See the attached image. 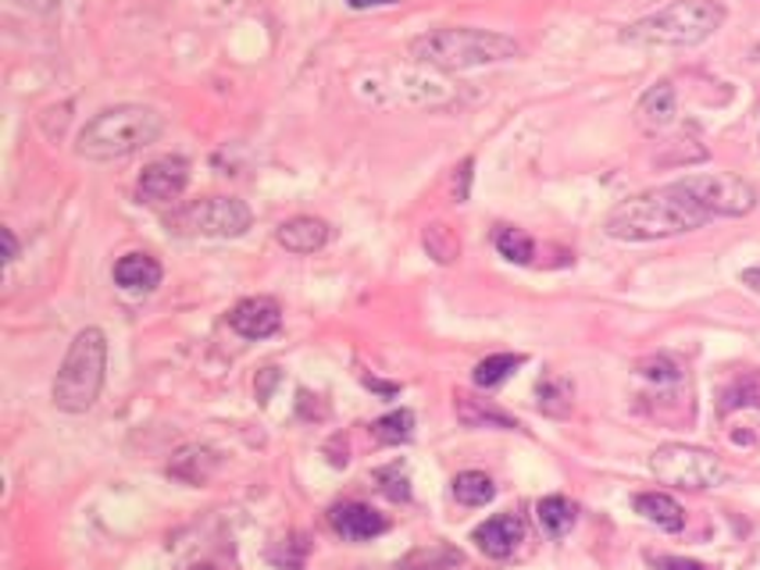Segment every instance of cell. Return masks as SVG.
I'll return each instance as SVG.
<instances>
[{"label": "cell", "instance_id": "obj_1", "mask_svg": "<svg viewBox=\"0 0 760 570\" xmlns=\"http://www.w3.org/2000/svg\"><path fill=\"white\" fill-rule=\"evenodd\" d=\"M757 207V189L739 175L700 172L617 203L603 232L622 243H653L697 232L714 218H743Z\"/></svg>", "mask_w": 760, "mask_h": 570}, {"label": "cell", "instance_id": "obj_2", "mask_svg": "<svg viewBox=\"0 0 760 570\" xmlns=\"http://www.w3.org/2000/svg\"><path fill=\"white\" fill-rule=\"evenodd\" d=\"M407 54L418 64L440 72H468V69H486V64L514 61L522 54V44L511 40L504 33L489 29H468V25H450V29H432L421 33L407 44Z\"/></svg>", "mask_w": 760, "mask_h": 570}, {"label": "cell", "instance_id": "obj_3", "mask_svg": "<svg viewBox=\"0 0 760 570\" xmlns=\"http://www.w3.org/2000/svg\"><path fill=\"white\" fill-rule=\"evenodd\" d=\"M161 133H164V119L154 108L119 103V108L100 111L97 119L86 122L75 150L86 161H122L147 150L150 142H158Z\"/></svg>", "mask_w": 760, "mask_h": 570}, {"label": "cell", "instance_id": "obj_4", "mask_svg": "<svg viewBox=\"0 0 760 570\" xmlns=\"http://www.w3.org/2000/svg\"><path fill=\"white\" fill-rule=\"evenodd\" d=\"M721 22H725V8L718 0H675V4L628 25L622 40L642 47H697L711 40Z\"/></svg>", "mask_w": 760, "mask_h": 570}, {"label": "cell", "instance_id": "obj_5", "mask_svg": "<svg viewBox=\"0 0 760 570\" xmlns=\"http://www.w3.org/2000/svg\"><path fill=\"white\" fill-rule=\"evenodd\" d=\"M105 371H108V335L100 329H79L75 339L64 354L50 399L64 413H86L97 404L100 388H105Z\"/></svg>", "mask_w": 760, "mask_h": 570}, {"label": "cell", "instance_id": "obj_6", "mask_svg": "<svg viewBox=\"0 0 760 570\" xmlns=\"http://www.w3.org/2000/svg\"><path fill=\"white\" fill-rule=\"evenodd\" d=\"M650 471L661 485H672L682 492L718 488L728 478V468L721 463L718 453L703 446H689V443H667L661 449H653Z\"/></svg>", "mask_w": 760, "mask_h": 570}, {"label": "cell", "instance_id": "obj_7", "mask_svg": "<svg viewBox=\"0 0 760 570\" xmlns=\"http://www.w3.org/2000/svg\"><path fill=\"white\" fill-rule=\"evenodd\" d=\"M254 214L250 207L236 200V197H204L197 203L179 207L175 214H169V232L175 236H189V239H236L250 228Z\"/></svg>", "mask_w": 760, "mask_h": 570}, {"label": "cell", "instance_id": "obj_8", "mask_svg": "<svg viewBox=\"0 0 760 570\" xmlns=\"http://www.w3.org/2000/svg\"><path fill=\"white\" fill-rule=\"evenodd\" d=\"M718 413L728 428V438L736 446L760 443V374H739L736 382L721 388Z\"/></svg>", "mask_w": 760, "mask_h": 570}, {"label": "cell", "instance_id": "obj_9", "mask_svg": "<svg viewBox=\"0 0 760 570\" xmlns=\"http://www.w3.org/2000/svg\"><path fill=\"white\" fill-rule=\"evenodd\" d=\"M636 379L642 382V404L653 413V418H667L664 407H689V379L686 368L678 364L675 357L657 354L636 364Z\"/></svg>", "mask_w": 760, "mask_h": 570}, {"label": "cell", "instance_id": "obj_10", "mask_svg": "<svg viewBox=\"0 0 760 570\" xmlns=\"http://www.w3.org/2000/svg\"><path fill=\"white\" fill-rule=\"evenodd\" d=\"M189 186V161L186 158H158L150 161L136 178V200L161 207L172 203L186 193Z\"/></svg>", "mask_w": 760, "mask_h": 570}, {"label": "cell", "instance_id": "obj_11", "mask_svg": "<svg viewBox=\"0 0 760 570\" xmlns=\"http://www.w3.org/2000/svg\"><path fill=\"white\" fill-rule=\"evenodd\" d=\"M229 329L250 343L268 339V335H275L282 329V307L272 296H247V300H240L229 310Z\"/></svg>", "mask_w": 760, "mask_h": 570}, {"label": "cell", "instance_id": "obj_12", "mask_svg": "<svg viewBox=\"0 0 760 570\" xmlns=\"http://www.w3.org/2000/svg\"><path fill=\"white\" fill-rule=\"evenodd\" d=\"M329 528L336 531L343 542H371L390 528V521H385L376 507H368V503L346 499L329 510Z\"/></svg>", "mask_w": 760, "mask_h": 570}, {"label": "cell", "instance_id": "obj_13", "mask_svg": "<svg viewBox=\"0 0 760 570\" xmlns=\"http://www.w3.org/2000/svg\"><path fill=\"white\" fill-rule=\"evenodd\" d=\"M471 542L489 556V560H507V556L525 542V524L518 513H497L471 531Z\"/></svg>", "mask_w": 760, "mask_h": 570}, {"label": "cell", "instance_id": "obj_14", "mask_svg": "<svg viewBox=\"0 0 760 570\" xmlns=\"http://www.w3.org/2000/svg\"><path fill=\"white\" fill-rule=\"evenodd\" d=\"M329 236H332L329 222H321V218H315V214H296V218H290V222H282L275 228L279 246H286V250L296 253V257L326 250Z\"/></svg>", "mask_w": 760, "mask_h": 570}, {"label": "cell", "instance_id": "obj_15", "mask_svg": "<svg viewBox=\"0 0 760 570\" xmlns=\"http://www.w3.org/2000/svg\"><path fill=\"white\" fill-rule=\"evenodd\" d=\"M678 114V94L672 83H653L636 103V125L642 133H664Z\"/></svg>", "mask_w": 760, "mask_h": 570}, {"label": "cell", "instance_id": "obj_16", "mask_svg": "<svg viewBox=\"0 0 760 570\" xmlns=\"http://www.w3.org/2000/svg\"><path fill=\"white\" fill-rule=\"evenodd\" d=\"M164 271L161 261L154 253H125L119 264H114V285H122L125 293H154L161 285Z\"/></svg>", "mask_w": 760, "mask_h": 570}, {"label": "cell", "instance_id": "obj_17", "mask_svg": "<svg viewBox=\"0 0 760 570\" xmlns=\"http://www.w3.org/2000/svg\"><path fill=\"white\" fill-rule=\"evenodd\" d=\"M633 507L642 521L657 524L661 531H672V535L686 528V510H682V503L675 496H667V492H639L633 499Z\"/></svg>", "mask_w": 760, "mask_h": 570}, {"label": "cell", "instance_id": "obj_18", "mask_svg": "<svg viewBox=\"0 0 760 570\" xmlns=\"http://www.w3.org/2000/svg\"><path fill=\"white\" fill-rule=\"evenodd\" d=\"M218 471V453L208 446H183L169 463V474L183 485H204Z\"/></svg>", "mask_w": 760, "mask_h": 570}, {"label": "cell", "instance_id": "obj_19", "mask_svg": "<svg viewBox=\"0 0 760 570\" xmlns=\"http://www.w3.org/2000/svg\"><path fill=\"white\" fill-rule=\"evenodd\" d=\"M454 410H457V418L465 421L468 428H504V432H514V428H522L518 418H511V413H504L500 407L493 404H486V399H475L468 393H461L454 399Z\"/></svg>", "mask_w": 760, "mask_h": 570}, {"label": "cell", "instance_id": "obj_20", "mask_svg": "<svg viewBox=\"0 0 760 570\" xmlns=\"http://www.w3.org/2000/svg\"><path fill=\"white\" fill-rule=\"evenodd\" d=\"M536 521L547 538H564L578 521V507L568 496H543L536 503Z\"/></svg>", "mask_w": 760, "mask_h": 570}, {"label": "cell", "instance_id": "obj_21", "mask_svg": "<svg viewBox=\"0 0 760 570\" xmlns=\"http://www.w3.org/2000/svg\"><path fill=\"white\" fill-rule=\"evenodd\" d=\"M536 399L539 410L550 413V418H568L575 407V385L557 371H547L536 385Z\"/></svg>", "mask_w": 760, "mask_h": 570}, {"label": "cell", "instance_id": "obj_22", "mask_svg": "<svg viewBox=\"0 0 760 570\" xmlns=\"http://www.w3.org/2000/svg\"><path fill=\"white\" fill-rule=\"evenodd\" d=\"M493 246H497V253L504 257V261H511V264H532V257H536L532 236H528V232H522V228H514V225H497Z\"/></svg>", "mask_w": 760, "mask_h": 570}, {"label": "cell", "instance_id": "obj_23", "mask_svg": "<svg viewBox=\"0 0 760 570\" xmlns=\"http://www.w3.org/2000/svg\"><path fill=\"white\" fill-rule=\"evenodd\" d=\"M522 364H525L522 354H493V357H486V360H479V364H475L471 382L479 385V388H497V385H504Z\"/></svg>", "mask_w": 760, "mask_h": 570}, {"label": "cell", "instance_id": "obj_24", "mask_svg": "<svg viewBox=\"0 0 760 570\" xmlns=\"http://www.w3.org/2000/svg\"><path fill=\"white\" fill-rule=\"evenodd\" d=\"M493 496H497L493 478L482 471H461L454 478V499L461 507H486V503H493Z\"/></svg>", "mask_w": 760, "mask_h": 570}, {"label": "cell", "instance_id": "obj_25", "mask_svg": "<svg viewBox=\"0 0 760 570\" xmlns=\"http://www.w3.org/2000/svg\"><path fill=\"white\" fill-rule=\"evenodd\" d=\"M371 435L379 438L382 446H401L415 435V413L410 410H390L385 418H379L371 424Z\"/></svg>", "mask_w": 760, "mask_h": 570}, {"label": "cell", "instance_id": "obj_26", "mask_svg": "<svg viewBox=\"0 0 760 570\" xmlns=\"http://www.w3.org/2000/svg\"><path fill=\"white\" fill-rule=\"evenodd\" d=\"M425 250H429V257H436L440 264H454L457 257H461V239H457V232L454 228H446L443 222H436L425 228Z\"/></svg>", "mask_w": 760, "mask_h": 570}, {"label": "cell", "instance_id": "obj_27", "mask_svg": "<svg viewBox=\"0 0 760 570\" xmlns=\"http://www.w3.org/2000/svg\"><path fill=\"white\" fill-rule=\"evenodd\" d=\"M376 482H379L385 499H393V503H407L410 499V478H407V471L401 468V463H390V468L376 471Z\"/></svg>", "mask_w": 760, "mask_h": 570}, {"label": "cell", "instance_id": "obj_28", "mask_svg": "<svg viewBox=\"0 0 760 570\" xmlns=\"http://www.w3.org/2000/svg\"><path fill=\"white\" fill-rule=\"evenodd\" d=\"M657 570H707L700 560H689V556H657Z\"/></svg>", "mask_w": 760, "mask_h": 570}, {"label": "cell", "instance_id": "obj_29", "mask_svg": "<svg viewBox=\"0 0 760 570\" xmlns=\"http://www.w3.org/2000/svg\"><path fill=\"white\" fill-rule=\"evenodd\" d=\"M471 158L465 161V164H461L457 168V178H454V197H457V203H465L468 200V183H471Z\"/></svg>", "mask_w": 760, "mask_h": 570}, {"label": "cell", "instance_id": "obj_30", "mask_svg": "<svg viewBox=\"0 0 760 570\" xmlns=\"http://www.w3.org/2000/svg\"><path fill=\"white\" fill-rule=\"evenodd\" d=\"M0 239H4V250H8V253H4V261H8V264H15V261H19V253H22V250H19L15 232H11V228H0Z\"/></svg>", "mask_w": 760, "mask_h": 570}, {"label": "cell", "instance_id": "obj_31", "mask_svg": "<svg viewBox=\"0 0 760 570\" xmlns=\"http://www.w3.org/2000/svg\"><path fill=\"white\" fill-rule=\"evenodd\" d=\"M19 4L25 11H36V15H50V11H54L61 0H19Z\"/></svg>", "mask_w": 760, "mask_h": 570}, {"label": "cell", "instance_id": "obj_32", "mask_svg": "<svg viewBox=\"0 0 760 570\" xmlns=\"http://www.w3.org/2000/svg\"><path fill=\"white\" fill-rule=\"evenodd\" d=\"M354 11H365V8H390V4H401V0H346Z\"/></svg>", "mask_w": 760, "mask_h": 570}, {"label": "cell", "instance_id": "obj_33", "mask_svg": "<svg viewBox=\"0 0 760 570\" xmlns=\"http://www.w3.org/2000/svg\"><path fill=\"white\" fill-rule=\"evenodd\" d=\"M750 58H753V61H760V40L753 44V50H750Z\"/></svg>", "mask_w": 760, "mask_h": 570}, {"label": "cell", "instance_id": "obj_34", "mask_svg": "<svg viewBox=\"0 0 760 570\" xmlns=\"http://www.w3.org/2000/svg\"><path fill=\"white\" fill-rule=\"evenodd\" d=\"M189 570H218V567H211V563H197V567H189Z\"/></svg>", "mask_w": 760, "mask_h": 570}]
</instances>
